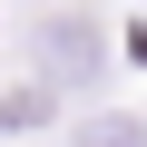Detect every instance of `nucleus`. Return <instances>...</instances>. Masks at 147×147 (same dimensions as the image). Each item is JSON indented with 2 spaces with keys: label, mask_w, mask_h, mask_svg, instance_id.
Segmentation results:
<instances>
[{
  "label": "nucleus",
  "mask_w": 147,
  "mask_h": 147,
  "mask_svg": "<svg viewBox=\"0 0 147 147\" xmlns=\"http://www.w3.org/2000/svg\"><path fill=\"white\" fill-rule=\"evenodd\" d=\"M79 147H147V118H88Z\"/></svg>",
  "instance_id": "f03ea898"
},
{
  "label": "nucleus",
  "mask_w": 147,
  "mask_h": 147,
  "mask_svg": "<svg viewBox=\"0 0 147 147\" xmlns=\"http://www.w3.org/2000/svg\"><path fill=\"white\" fill-rule=\"evenodd\" d=\"M39 49H49V79L79 88L88 69H98V20L88 10H59V20H39Z\"/></svg>",
  "instance_id": "f257e3e1"
}]
</instances>
